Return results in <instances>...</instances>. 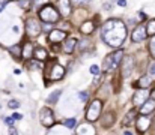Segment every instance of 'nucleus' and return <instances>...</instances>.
Returning <instances> with one entry per match:
<instances>
[{"label":"nucleus","instance_id":"nucleus-1","mask_svg":"<svg viewBox=\"0 0 155 135\" xmlns=\"http://www.w3.org/2000/svg\"><path fill=\"white\" fill-rule=\"evenodd\" d=\"M103 39L105 41V44H108L110 47H119L124 44L125 38H127V27L120 20H108L103 26Z\"/></svg>","mask_w":155,"mask_h":135},{"label":"nucleus","instance_id":"nucleus-2","mask_svg":"<svg viewBox=\"0 0 155 135\" xmlns=\"http://www.w3.org/2000/svg\"><path fill=\"white\" fill-rule=\"evenodd\" d=\"M59 11L51 6V5H47V6H44L41 11H39V18L42 20V21H45V23H56V21H59Z\"/></svg>","mask_w":155,"mask_h":135},{"label":"nucleus","instance_id":"nucleus-3","mask_svg":"<svg viewBox=\"0 0 155 135\" xmlns=\"http://www.w3.org/2000/svg\"><path fill=\"white\" fill-rule=\"evenodd\" d=\"M122 56H124V53H122L120 50L114 51V53L110 54V56H107L105 60H104V69H105V71H111V69H114V68L122 62V59H124Z\"/></svg>","mask_w":155,"mask_h":135},{"label":"nucleus","instance_id":"nucleus-4","mask_svg":"<svg viewBox=\"0 0 155 135\" xmlns=\"http://www.w3.org/2000/svg\"><path fill=\"white\" fill-rule=\"evenodd\" d=\"M101 108H103L101 101H98V99L92 101V102L89 104V107H87V111H86V119H87L89 122H95V120L100 117V114H101Z\"/></svg>","mask_w":155,"mask_h":135},{"label":"nucleus","instance_id":"nucleus-5","mask_svg":"<svg viewBox=\"0 0 155 135\" xmlns=\"http://www.w3.org/2000/svg\"><path fill=\"white\" fill-rule=\"evenodd\" d=\"M26 32H27V35L32 36V38L38 36V35L41 33V24L38 23V20L29 18V20L26 21Z\"/></svg>","mask_w":155,"mask_h":135},{"label":"nucleus","instance_id":"nucleus-6","mask_svg":"<svg viewBox=\"0 0 155 135\" xmlns=\"http://www.w3.org/2000/svg\"><path fill=\"white\" fill-rule=\"evenodd\" d=\"M120 69H122V77L124 78H128L131 75L133 69H134V59L131 56H125L122 59V68Z\"/></svg>","mask_w":155,"mask_h":135},{"label":"nucleus","instance_id":"nucleus-7","mask_svg":"<svg viewBox=\"0 0 155 135\" xmlns=\"http://www.w3.org/2000/svg\"><path fill=\"white\" fill-rule=\"evenodd\" d=\"M146 36H148L146 27L140 24V26H137V27L133 30V33H131V41H133V42H142V41L146 39Z\"/></svg>","mask_w":155,"mask_h":135},{"label":"nucleus","instance_id":"nucleus-8","mask_svg":"<svg viewBox=\"0 0 155 135\" xmlns=\"http://www.w3.org/2000/svg\"><path fill=\"white\" fill-rule=\"evenodd\" d=\"M39 120H41V123H42L44 126L50 128L53 123H54V116H53L51 110H48V108L41 110V117H39Z\"/></svg>","mask_w":155,"mask_h":135},{"label":"nucleus","instance_id":"nucleus-9","mask_svg":"<svg viewBox=\"0 0 155 135\" xmlns=\"http://www.w3.org/2000/svg\"><path fill=\"white\" fill-rule=\"evenodd\" d=\"M65 39H66V32H63V30H51L48 35V41L51 44H59Z\"/></svg>","mask_w":155,"mask_h":135},{"label":"nucleus","instance_id":"nucleus-10","mask_svg":"<svg viewBox=\"0 0 155 135\" xmlns=\"http://www.w3.org/2000/svg\"><path fill=\"white\" fill-rule=\"evenodd\" d=\"M57 8H59V14H62V17H68L71 14V2L69 0H57Z\"/></svg>","mask_w":155,"mask_h":135},{"label":"nucleus","instance_id":"nucleus-11","mask_svg":"<svg viewBox=\"0 0 155 135\" xmlns=\"http://www.w3.org/2000/svg\"><path fill=\"white\" fill-rule=\"evenodd\" d=\"M148 101V92L146 90H139L133 96V104L134 105H143Z\"/></svg>","mask_w":155,"mask_h":135},{"label":"nucleus","instance_id":"nucleus-12","mask_svg":"<svg viewBox=\"0 0 155 135\" xmlns=\"http://www.w3.org/2000/svg\"><path fill=\"white\" fill-rule=\"evenodd\" d=\"M63 74H65L63 66L59 65V63H54V66H53L51 71H50V78L51 80H60L63 77Z\"/></svg>","mask_w":155,"mask_h":135},{"label":"nucleus","instance_id":"nucleus-13","mask_svg":"<svg viewBox=\"0 0 155 135\" xmlns=\"http://www.w3.org/2000/svg\"><path fill=\"white\" fill-rule=\"evenodd\" d=\"M149 125H151V119L148 116H139L137 117V129L140 132H145L149 128Z\"/></svg>","mask_w":155,"mask_h":135},{"label":"nucleus","instance_id":"nucleus-14","mask_svg":"<svg viewBox=\"0 0 155 135\" xmlns=\"http://www.w3.org/2000/svg\"><path fill=\"white\" fill-rule=\"evenodd\" d=\"M154 110H155V101H154V99H148V101L142 105L140 113H142L143 116H146V114H151Z\"/></svg>","mask_w":155,"mask_h":135},{"label":"nucleus","instance_id":"nucleus-15","mask_svg":"<svg viewBox=\"0 0 155 135\" xmlns=\"http://www.w3.org/2000/svg\"><path fill=\"white\" fill-rule=\"evenodd\" d=\"M33 51H35L33 45L30 44V42H26V45H24V47H23V50H21V56H23L26 60H29V59L33 56Z\"/></svg>","mask_w":155,"mask_h":135},{"label":"nucleus","instance_id":"nucleus-16","mask_svg":"<svg viewBox=\"0 0 155 135\" xmlns=\"http://www.w3.org/2000/svg\"><path fill=\"white\" fill-rule=\"evenodd\" d=\"M75 45H77V39H75V38H69V39H66V42L63 44V51H65L66 54H71V53H74Z\"/></svg>","mask_w":155,"mask_h":135},{"label":"nucleus","instance_id":"nucleus-17","mask_svg":"<svg viewBox=\"0 0 155 135\" xmlns=\"http://www.w3.org/2000/svg\"><path fill=\"white\" fill-rule=\"evenodd\" d=\"M77 135H95V129H94L91 125H86V123H83V125L78 128Z\"/></svg>","mask_w":155,"mask_h":135},{"label":"nucleus","instance_id":"nucleus-18","mask_svg":"<svg viewBox=\"0 0 155 135\" xmlns=\"http://www.w3.org/2000/svg\"><path fill=\"white\" fill-rule=\"evenodd\" d=\"M33 56H35V59L36 60H39V62H42V60H45L47 59V51L42 48V47H38V48H35V51H33Z\"/></svg>","mask_w":155,"mask_h":135},{"label":"nucleus","instance_id":"nucleus-19","mask_svg":"<svg viewBox=\"0 0 155 135\" xmlns=\"http://www.w3.org/2000/svg\"><path fill=\"white\" fill-rule=\"evenodd\" d=\"M94 29H95V24H94L92 21H86V23H83V24H81L80 32H81V33H84V35H89V33H92V32H94Z\"/></svg>","mask_w":155,"mask_h":135},{"label":"nucleus","instance_id":"nucleus-20","mask_svg":"<svg viewBox=\"0 0 155 135\" xmlns=\"http://www.w3.org/2000/svg\"><path fill=\"white\" fill-rule=\"evenodd\" d=\"M137 86H139V87H142V89L145 90L146 87H149V86H151V78H149V77H142V78L139 80Z\"/></svg>","mask_w":155,"mask_h":135},{"label":"nucleus","instance_id":"nucleus-21","mask_svg":"<svg viewBox=\"0 0 155 135\" xmlns=\"http://www.w3.org/2000/svg\"><path fill=\"white\" fill-rule=\"evenodd\" d=\"M60 95H62V90H56V92H53L51 95L48 96V99H47V102H48V104H56Z\"/></svg>","mask_w":155,"mask_h":135},{"label":"nucleus","instance_id":"nucleus-22","mask_svg":"<svg viewBox=\"0 0 155 135\" xmlns=\"http://www.w3.org/2000/svg\"><path fill=\"white\" fill-rule=\"evenodd\" d=\"M113 120H114L113 113H107V114H105V117L103 119V126L108 128V125H111V123H113Z\"/></svg>","mask_w":155,"mask_h":135},{"label":"nucleus","instance_id":"nucleus-23","mask_svg":"<svg viewBox=\"0 0 155 135\" xmlns=\"http://www.w3.org/2000/svg\"><path fill=\"white\" fill-rule=\"evenodd\" d=\"M134 116H136V111H134V110H131V111H130V113H128V114L125 116V119L122 120V125H124V126L130 125V122H131V120L134 119Z\"/></svg>","mask_w":155,"mask_h":135},{"label":"nucleus","instance_id":"nucleus-24","mask_svg":"<svg viewBox=\"0 0 155 135\" xmlns=\"http://www.w3.org/2000/svg\"><path fill=\"white\" fill-rule=\"evenodd\" d=\"M146 32H148V35L155 36V20H151V21L148 23V26H146Z\"/></svg>","mask_w":155,"mask_h":135},{"label":"nucleus","instance_id":"nucleus-25","mask_svg":"<svg viewBox=\"0 0 155 135\" xmlns=\"http://www.w3.org/2000/svg\"><path fill=\"white\" fill-rule=\"evenodd\" d=\"M21 50H23V48H21L20 45H15V47H11V48H9V53L14 54L15 57H20V56H21Z\"/></svg>","mask_w":155,"mask_h":135},{"label":"nucleus","instance_id":"nucleus-26","mask_svg":"<svg viewBox=\"0 0 155 135\" xmlns=\"http://www.w3.org/2000/svg\"><path fill=\"white\" fill-rule=\"evenodd\" d=\"M75 123H77V122H75V119H74V117H72V119H66V120H65V126H66L68 129H74Z\"/></svg>","mask_w":155,"mask_h":135},{"label":"nucleus","instance_id":"nucleus-27","mask_svg":"<svg viewBox=\"0 0 155 135\" xmlns=\"http://www.w3.org/2000/svg\"><path fill=\"white\" fill-rule=\"evenodd\" d=\"M42 5L47 6V5H48V0H33V3H32L33 8H41Z\"/></svg>","mask_w":155,"mask_h":135},{"label":"nucleus","instance_id":"nucleus-28","mask_svg":"<svg viewBox=\"0 0 155 135\" xmlns=\"http://www.w3.org/2000/svg\"><path fill=\"white\" fill-rule=\"evenodd\" d=\"M8 107H9L11 110H15V108H18V107H20V102H18V101H15V99H12V101H9Z\"/></svg>","mask_w":155,"mask_h":135},{"label":"nucleus","instance_id":"nucleus-29","mask_svg":"<svg viewBox=\"0 0 155 135\" xmlns=\"http://www.w3.org/2000/svg\"><path fill=\"white\" fill-rule=\"evenodd\" d=\"M100 72H101V69H100V66H98V65H92V66H91V74L98 75Z\"/></svg>","mask_w":155,"mask_h":135},{"label":"nucleus","instance_id":"nucleus-30","mask_svg":"<svg viewBox=\"0 0 155 135\" xmlns=\"http://www.w3.org/2000/svg\"><path fill=\"white\" fill-rule=\"evenodd\" d=\"M149 51H151L152 57H155V36L151 39V44H149Z\"/></svg>","mask_w":155,"mask_h":135},{"label":"nucleus","instance_id":"nucleus-31","mask_svg":"<svg viewBox=\"0 0 155 135\" xmlns=\"http://www.w3.org/2000/svg\"><path fill=\"white\" fill-rule=\"evenodd\" d=\"M29 66H30L32 69H38V68H41L39 62H32V63H29Z\"/></svg>","mask_w":155,"mask_h":135},{"label":"nucleus","instance_id":"nucleus-32","mask_svg":"<svg viewBox=\"0 0 155 135\" xmlns=\"http://www.w3.org/2000/svg\"><path fill=\"white\" fill-rule=\"evenodd\" d=\"M80 44H81V45H80V50L83 51L84 48H87V47H89V44H91V42H89V41H81Z\"/></svg>","mask_w":155,"mask_h":135},{"label":"nucleus","instance_id":"nucleus-33","mask_svg":"<svg viewBox=\"0 0 155 135\" xmlns=\"http://www.w3.org/2000/svg\"><path fill=\"white\" fill-rule=\"evenodd\" d=\"M149 74H151V75H155V62L151 63V66H149Z\"/></svg>","mask_w":155,"mask_h":135},{"label":"nucleus","instance_id":"nucleus-34","mask_svg":"<svg viewBox=\"0 0 155 135\" xmlns=\"http://www.w3.org/2000/svg\"><path fill=\"white\" fill-rule=\"evenodd\" d=\"M87 98H89V95H87V93H84V92H81V93H80V99H81V101H87Z\"/></svg>","mask_w":155,"mask_h":135},{"label":"nucleus","instance_id":"nucleus-35","mask_svg":"<svg viewBox=\"0 0 155 135\" xmlns=\"http://www.w3.org/2000/svg\"><path fill=\"white\" fill-rule=\"evenodd\" d=\"M12 119H15V120H21L23 116H21L20 113H14V114H12Z\"/></svg>","mask_w":155,"mask_h":135},{"label":"nucleus","instance_id":"nucleus-36","mask_svg":"<svg viewBox=\"0 0 155 135\" xmlns=\"http://www.w3.org/2000/svg\"><path fill=\"white\" fill-rule=\"evenodd\" d=\"M9 135H18L17 134V129L14 126H9Z\"/></svg>","mask_w":155,"mask_h":135},{"label":"nucleus","instance_id":"nucleus-37","mask_svg":"<svg viewBox=\"0 0 155 135\" xmlns=\"http://www.w3.org/2000/svg\"><path fill=\"white\" fill-rule=\"evenodd\" d=\"M117 5L119 6H127V2L125 0H117Z\"/></svg>","mask_w":155,"mask_h":135},{"label":"nucleus","instance_id":"nucleus-38","mask_svg":"<svg viewBox=\"0 0 155 135\" xmlns=\"http://www.w3.org/2000/svg\"><path fill=\"white\" fill-rule=\"evenodd\" d=\"M8 3H9V2H5V3H2V5H0V12H2V11L5 9V6H6Z\"/></svg>","mask_w":155,"mask_h":135},{"label":"nucleus","instance_id":"nucleus-39","mask_svg":"<svg viewBox=\"0 0 155 135\" xmlns=\"http://www.w3.org/2000/svg\"><path fill=\"white\" fill-rule=\"evenodd\" d=\"M104 9H107V11L111 9V5H110V3H105V5H104Z\"/></svg>","mask_w":155,"mask_h":135},{"label":"nucleus","instance_id":"nucleus-40","mask_svg":"<svg viewBox=\"0 0 155 135\" xmlns=\"http://www.w3.org/2000/svg\"><path fill=\"white\" fill-rule=\"evenodd\" d=\"M151 99H154V101H155V89L151 92Z\"/></svg>","mask_w":155,"mask_h":135},{"label":"nucleus","instance_id":"nucleus-41","mask_svg":"<svg viewBox=\"0 0 155 135\" xmlns=\"http://www.w3.org/2000/svg\"><path fill=\"white\" fill-rule=\"evenodd\" d=\"M75 3H86V2H89V0H74Z\"/></svg>","mask_w":155,"mask_h":135},{"label":"nucleus","instance_id":"nucleus-42","mask_svg":"<svg viewBox=\"0 0 155 135\" xmlns=\"http://www.w3.org/2000/svg\"><path fill=\"white\" fill-rule=\"evenodd\" d=\"M125 135H131V132H125Z\"/></svg>","mask_w":155,"mask_h":135},{"label":"nucleus","instance_id":"nucleus-43","mask_svg":"<svg viewBox=\"0 0 155 135\" xmlns=\"http://www.w3.org/2000/svg\"><path fill=\"white\" fill-rule=\"evenodd\" d=\"M0 2H2V0H0Z\"/></svg>","mask_w":155,"mask_h":135}]
</instances>
